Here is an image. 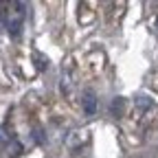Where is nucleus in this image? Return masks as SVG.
I'll use <instances>...</instances> for the list:
<instances>
[{"instance_id":"obj_1","label":"nucleus","mask_w":158,"mask_h":158,"mask_svg":"<svg viewBox=\"0 0 158 158\" xmlns=\"http://www.w3.org/2000/svg\"><path fill=\"white\" fill-rule=\"evenodd\" d=\"M24 18H27V5L24 2H13L7 11H0V24H5L9 35L13 40H18L20 35H22Z\"/></svg>"},{"instance_id":"obj_2","label":"nucleus","mask_w":158,"mask_h":158,"mask_svg":"<svg viewBox=\"0 0 158 158\" xmlns=\"http://www.w3.org/2000/svg\"><path fill=\"white\" fill-rule=\"evenodd\" d=\"M81 103H84V112H86L88 116H92V114L97 112V94H94L92 90H86Z\"/></svg>"},{"instance_id":"obj_3","label":"nucleus","mask_w":158,"mask_h":158,"mask_svg":"<svg viewBox=\"0 0 158 158\" xmlns=\"http://www.w3.org/2000/svg\"><path fill=\"white\" fill-rule=\"evenodd\" d=\"M121 110H123V99L118 97L116 101L112 103V112H114V114H121Z\"/></svg>"},{"instance_id":"obj_4","label":"nucleus","mask_w":158,"mask_h":158,"mask_svg":"<svg viewBox=\"0 0 158 158\" xmlns=\"http://www.w3.org/2000/svg\"><path fill=\"white\" fill-rule=\"evenodd\" d=\"M5 141H7V136H5V130H2V127H0V145H2Z\"/></svg>"},{"instance_id":"obj_5","label":"nucleus","mask_w":158,"mask_h":158,"mask_svg":"<svg viewBox=\"0 0 158 158\" xmlns=\"http://www.w3.org/2000/svg\"><path fill=\"white\" fill-rule=\"evenodd\" d=\"M156 29H158V20H156Z\"/></svg>"}]
</instances>
